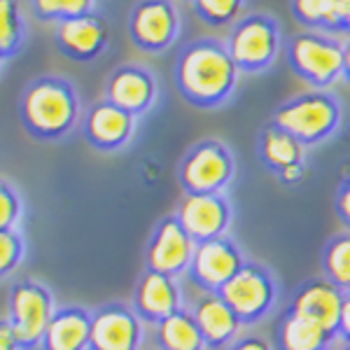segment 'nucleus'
<instances>
[{
    "label": "nucleus",
    "mask_w": 350,
    "mask_h": 350,
    "mask_svg": "<svg viewBox=\"0 0 350 350\" xmlns=\"http://www.w3.org/2000/svg\"><path fill=\"white\" fill-rule=\"evenodd\" d=\"M236 163L227 145L203 140L180 163V185L187 194H222L234 180Z\"/></svg>",
    "instance_id": "7"
},
{
    "label": "nucleus",
    "mask_w": 350,
    "mask_h": 350,
    "mask_svg": "<svg viewBox=\"0 0 350 350\" xmlns=\"http://www.w3.org/2000/svg\"><path fill=\"white\" fill-rule=\"evenodd\" d=\"M157 98L154 77L138 66H124L108 80V100L131 115H143Z\"/></svg>",
    "instance_id": "19"
},
{
    "label": "nucleus",
    "mask_w": 350,
    "mask_h": 350,
    "mask_svg": "<svg viewBox=\"0 0 350 350\" xmlns=\"http://www.w3.org/2000/svg\"><path fill=\"white\" fill-rule=\"evenodd\" d=\"M157 350H206L208 343L196 325L191 310L185 306L178 313L154 325Z\"/></svg>",
    "instance_id": "22"
},
{
    "label": "nucleus",
    "mask_w": 350,
    "mask_h": 350,
    "mask_svg": "<svg viewBox=\"0 0 350 350\" xmlns=\"http://www.w3.org/2000/svg\"><path fill=\"white\" fill-rule=\"evenodd\" d=\"M135 129V115L122 110L110 100L96 103L84 122V135L96 150L112 152L129 143Z\"/></svg>",
    "instance_id": "17"
},
{
    "label": "nucleus",
    "mask_w": 350,
    "mask_h": 350,
    "mask_svg": "<svg viewBox=\"0 0 350 350\" xmlns=\"http://www.w3.org/2000/svg\"><path fill=\"white\" fill-rule=\"evenodd\" d=\"M245 0H191L196 14L211 26H229L239 19Z\"/></svg>",
    "instance_id": "28"
},
{
    "label": "nucleus",
    "mask_w": 350,
    "mask_h": 350,
    "mask_svg": "<svg viewBox=\"0 0 350 350\" xmlns=\"http://www.w3.org/2000/svg\"><path fill=\"white\" fill-rule=\"evenodd\" d=\"M323 269L327 280H332L343 292H350V231L334 236L325 245Z\"/></svg>",
    "instance_id": "25"
},
{
    "label": "nucleus",
    "mask_w": 350,
    "mask_h": 350,
    "mask_svg": "<svg viewBox=\"0 0 350 350\" xmlns=\"http://www.w3.org/2000/svg\"><path fill=\"white\" fill-rule=\"evenodd\" d=\"M0 350H21L12 327H10L8 320H3V318H0Z\"/></svg>",
    "instance_id": "33"
},
{
    "label": "nucleus",
    "mask_w": 350,
    "mask_h": 350,
    "mask_svg": "<svg viewBox=\"0 0 350 350\" xmlns=\"http://www.w3.org/2000/svg\"><path fill=\"white\" fill-rule=\"evenodd\" d=\"M145 323L133 306L103 304L92 310V348L89 350H140Z\"/></svg>",
    "instance_id": "10"
},
{
    "label": "nucleus",
    "mask_w": 350,
    "mask_h": 350,
    "mask_svg": "<svg viewBox=\"0 0 350 350\" xmlns=\"http://www.w3.org/2000/svg\"><path fill=\"white\" fill-rule=\"evenodd\" d=\"M24 42V19L16 0H0V56L8 61Z\"/></svg>",
    "instance_id": "26"
},
{
    "label": "nucleus",
    "mask_w": 350,
    "mask_h": 350,
    "mask_svg": "<svg viewBox=\"0 0 350 350\" xmlns=\"http://www.w3.org/2000/svg\"><path fill=\"white\" fill-rule=\"evenodd\" d=\"M56 44L75 61H94L108 44V26L96 14L75 16L56 24Z\"/></svg>",
    "instance_id": "18"
},
{
    "label": "nucleus",
    "mask_w": 350,
    "mask_h": 350,
    "mask_svg": "<svg viewBox=\"0 0 350 350\" xmlns=\"http://www.w3.org/2000/svg\"><path fill=\"white\" fill-rule=\"evenodd\" d=\"M129 33L140 49L161 52L178 38L180 14L171 0H140L129 21Z\"/></svg>",
    "instance_id": "12"
},
{
    "label": "nucleus",
    "mask_w": 350,
    "mask_h": 350,
    "mask_svg": "<svg viewBox=\"0 0 350 350\" xmlns=\"http://www.w3.org/2000/svg\"><path fill=\"white\" fill-rule=\"evenodd\" d=\"M338 334L341 338H350V292L343 297V308H341V323H338Z\"/></svg>",
    "instance_id": "34"
},
{
    "label": "nucleus",
    "mask_w": 350,
    "mask_h": 350,
    "mask_svg": "<svg viewBox=\"0 0 350 350\" xmlns=\"http://www.w3.org/2000/svg\"><path fill=\"white\" fill-rule=\"evenodd\" d=\"M304 152H306V145L292 133H287L285 129L275 126L273 122L259 135V157L273 173H280L295 163H304Z\"/></svg>",
    "instance_id": "23"
},
{
    "label": "nucleus",
    "mask_w": 350,
    "mask_h": 350,
    "mask_svg": "<svg viewBox=\"0 0 350 350\" xmlns=\"http://www.w3.org/2000/svg\"><path fill=\"white\" fill-rule=\"evenodd\" d=\"M338 341H341L338 334L299 318L290 308L280 315V323L275 327L278 350H334Z\"/></svg>",
    "instance_id": "21"
},
{
    "label": "nucleus",
    "mask_w": 350,
    "mask_h": 350,
    "mask_svg": "<svg viewBox=\"0 0 350 350\" xmlns=\"http://www.w3.org/2000/svg\"><path fill=\"white\" fill-rule=\"evenodd\" d=\"M343 297H346V292L341 287H336L332 280L310 278L295 292L290 310L299 315V318L308 320V323H315L323 327V329L338 334Z\"/></svg>",
    "instance_id": "16"
},
{
    "label": "nucleus",
    "mask_w": 350,
    "mask_h": 350,
    "mask_svg": "<svg viewBox=\"0 0 350 350\" xmlns=\"http://www.w3.org/2000/svg\"><path fill=\"white\" fill-rule=\"evenodd\" d=\"M273 124L292 133L304 145H315L329 138L341 124V105L325 92L301 94L280 105Z\"/></svg>",
    "instance_id": "4"
},
{
    "label": "nucleus",
    "mask_w": 350,
    "mask_h": 350,
    "mask_svg": "<svg viewBox=\"0 0 350 350\" xmlns=\"http://www.w3.org/2000/svg\"><path fill=\"white\" fill-rule=\"evenodd\" d=\"M341 350H350V338H341Z\"/></svg>",
    "instance_id": "38"
},
{
    "label": "nucleus",
    "mask_w": 350,
    "mask_h": 350,
    "mask_svg": "<svg viewBox=\"0 0 350 350\" xmlns=\"http://www.w3.org/2000/svg\"><path fill=\"white\" fill-rule=\"evenodd\" d=\"M21 217V199L10 187L8 180H3L0 187V229H16V222Z\"/></svg>",
    "instance_id": "30"
},
{
    "label": "nucleus",
    "mask_w": 350,
    "mask_h": 350,
    "mask_svg": "<svg viewBox=\"0 0 350 350\" xmlns=\"http://www.w3.org/2000/svg\"><path fill=\"white\" fill-rule=\"evenodd\" d=\"M224 47L241 72H259L280 52V28L267 14L243 16L231 28Z\"/></svg>",
    "instance_id": "6"
},
{
    "label": "nucleus",
    "mask_w": 350,
    "mask_h": 350,
    "mask_svg": "<svg viewBox=\"0 0 350 350\" xmlns=\"http://www.w3.org/2000/svg\"><path fill=\"white\" fill-rule=\"evenodd\" d=\"M131 306L143 318L145 325L154 327L157 323L166 320L168 315L187 306V297H185V287L180 285L178 278L145 269V273L140 275L138 285H135Z\"/></svg>",
    "instance_id": "13"
},
{
    "label": "nucleus",
    "mask_w": 350,
    "mask_h": 350,
    "mask_svg": "<svg viewBox=\"0 0 350 350\" xmlns=\"http://www.w3.org/2000/svg\"><path fill=\"white\" fill-rule=\"evenodd\" d=\"M243 264L245 259L236 247V243L229 236H219V239L199 243L185 280L189 285H196L199 290L219 292L243 269Z\"/></svg>",
    "instance_id": "11"
},
{
    "label": "nucleus",
    "mask_w": 350,
    "mask_h": 350,
    "mask_svg": "<svg viewBox=\"0 0 350 350\" xmlns=\"http://www.w3.org/2000/svg\"><path fill=\"white\" fill-rule=\"evenodd\" d=\"M33 12L40 16L42 21H61L75 19V16L92 14L94 0H31Z\"/></svg>",
    "instance_id": "27"
},
{
    "label": "nucleus",
    "mask_w": 350,
    "mask_h": 350,
    "mask_svg": "<svg viewBox=\"0 0 350 350\" xmlns=\"http://www.w3.org/2000/svg\"><path fill=\"white\" fill-rule=\"evenodd\" d=\"M343 77L350 82V38L346 42V59H343Z\"/></svg>",
    "instance_id": "37"
},
{
    "label": "nucleus",
    "mask_w": 350,
    "mask_h": 350,
    "mask_svg": "<svg viewBox=\"0 0 350 350\" xmlns=\"http://www.w3.org/2000/svg\"><path fill=\"white\" fill-rule=\"evenodd\" d=\"M334 206H336V213H338V217H341V222L346 224L350 231V175L343 178L341 187L336 191Z\"/></svg>",
    "instance_id": "31"
},
{
    "label": "nucleus",
    "mask_w": 350,
    "mask_h": 350,
    "mask_svg": "<svg viewBox=\"0 0 350 350\" xmlns=\"http://www.w3.org/2000/svg\"><path fill=\"white\" fill-rule=\"evenodd\" d=\"M92 348V313L82 306L59 308L49 323L40 350H89Z\"/></svg>",
    "instance_id": "20"
},
{
    "label": "nucleus",
    "mask_w": 350,
    "mask_h": 350,
    "mask_svg": "<svg viewBox=\"0 0 350 350\" xmlns=\"http://www.w3.org/2000/svg\"><path fill=\"white\" fill-rule=\"evenodd\" d=\"M187 308L203 332L208 348H229L241 338V329L245 325L241 323L236 310L224 301L219 292L199 290V297L194 301H187Z\"/></svg>",
    "instance_id": "15"
},
{
    "label": "nucleus",
    "mask_w": 350,
    "mask_h": 350,
    "mask_svg": "<svg viewBox=\"0 0 350 350\" xmlns=\"http://www.w3.org/2000/svg\"><path fill=\"white\" fill-rule=\"evenodd\" d=\"M301 24L325 33H343V0H292Z\"/></svg>",
    "instance_id": "24"
},
{
    "label": "nucleus",
    "mask_w": 350,
    "mask_h": 350,
    "mask_svg": "<svg viewBox=\"0 0 350 350\" xmlns=\"http://www.w3.org/2000/svg\"><path fill=\"white\" fill-rule=\"evenodd\" d=\"M287 56H290L292 70L315 89H327L338 77H343L346 44L338 42L329 33L310 31L295 36Z\"/></svg>",
    "instance_id": "5"
},
{
    "label": "nucleus",
    "mask_w": 350,
    "mask_h": 350,
    "mask_svg": "<svg viewBox=\"0 0 350 350\" xmlns=\"http://www.w3.org/2000/svg\"><path fill=\"white\" fill-rule=\"evenodd\" d=\"M56 310L59 308L47 287L36 280H19L5 295L3 320L12 327L21 350H36L42 346Z\"/></svg>",
    "instance_id": "3"
},
{
    "label": "nucleus",
    "mask_w": 350,
    "mask_h": 350,
    "mask_svg": "<svg viewBox=\"0 0 350 350\" xmlns=\"http://www.w3.org/2000/svg\"><path fill=\"white\" fill-rule=\"evenodd\" d=\"M196 247H199V243L185 231L180 219L175 215H168L152 231L145 262L152 271H159V273L183 280L189 273Z\"/></svg>",
    "instance_id": "9"
},
{
    "label": "nucleus",
    "mask_w": 350,
    "mask_h": 350,
    "mask_svg": "<svg viewBox=\"0 0 350 350\" xmlns=\"http://www.w3.org/2000/svg\"><path fill=\"white\" fill-rule=\"evenodd\" d=\"M219 295L236 310L241 323L250 327L273 310L275 299H278V287H275V280L269 269L245 262L239 273L219 290Z\"/></svg>",
    "instance_id": "8"
},
{
    "label": "nucleus",
    "mask_w": 350,
    "mask_h": 350,
    "mask_svg": "<svg viewBox=\"0 0 350 350\" xmlns=\"http://www.w3.org/2000/svg\"><path fill=\"white\" fill-rule=\"evenodd\" d=\"M80 100L64 77H38L19 100V117L26 131L40 140H59L75 126Z\"/></svg>",
    "instance_id": "2"
},
{
    "label": "nucleus",
    "mask_w": 350,
    "mask_h": 350,
    "mask_svg": "<svg viewBox=\"0 0 350 350\" xmlns=\"http://www.w3.org/2000/svg\"><path fill=\"white\" fill-rule=\"evenodd\" d=\"M239 66L224 44L215 40L191 42L175 68L178 92L196 108H217L234 94Z\"/></svg>",
    "instance_id": "1"
},
{
    "label": "nucleus",
    "mask_w": 350,
    "mask_h": 350,
    "mask_svg": "<svg viewBox=\"0 0 350 350\" xmlns=\"http://www.w3.org/2000/svg\"><path fill=\"white\" fill-rule=\"evenodd\" d=\"M343 33L350 36V0H343Z\"/></svg>",
    "instance_id": "36"
},
{
    "label": "nucleus",
    "mask_w": 350,
    "mask_h": 350,
    "mask_svg": "<svg viewBox=\"0 0 350 350\" xmlns=\"http://www.w3.org/2000/svg\"><path fill=\"white\" fill-rule=\"evenodd\" d=\"M278 178L283 180L285 185H295L304 178V163H295V166H287L278 173Z\"/></svg>",
    "instance_id": "35"
},
{
    "label": "nucleus",
    "mask_w": 350,
    "mask_h": 350,
    "mask_svg": "<svg viewBox=\"0 0 350 350\" xmlns=\"http://www.w3.org/2000/svg\"><path fill=\"white\" fill-rule=\"evenodd\" d=\"M26 255V245L19 229H0V273L8 278Z\"/></svg>",
    "instance_id": "29"
},
{
    "label": "nucleus",
    "mask_w": 350,
    "mask_h": 350,
    "mask_svg": "<svg viewBox=\"0 0 350 350\" xmlns=\"http://www.w3.org/2000/svg\"><path fill=\"white\" fill-rule=\"evenodd\" d=\"M175 217L196 243L227 236L231 206L224 194H185Z\"/></svg>",
    "instance_id": "14"
},
{
    "label": "nucleus",
    "mask_w": 350,
    "mask_h": 350,
    "mask_svg": "<svg viewBox=\"0 0 350 350\" xmlns=\"http://www.w3.org/2000/svg\"><path fill=\"white\" fill-rule=\"evenodd\" d=\"M229 350H273V348H271V343H267L259 336H241L239 341L231 343Z\"/></svg>",
    "instance_id": "32"
}]
</instances>
